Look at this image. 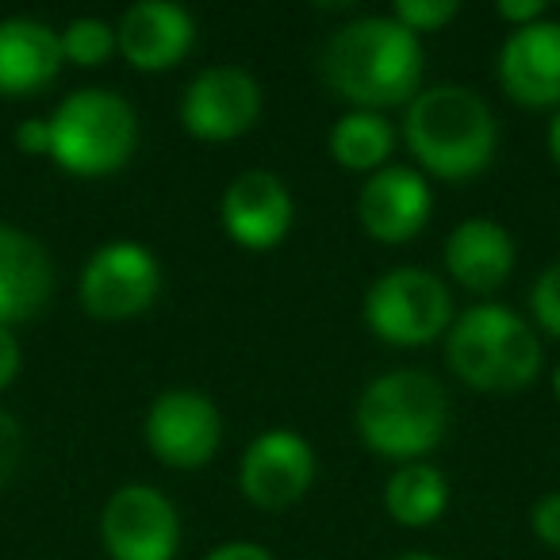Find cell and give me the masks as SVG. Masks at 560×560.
I'll return each instance as SVG.
<instances>
[{"label": "cell", "mask_w": 560, "mask_h": 560, "mask_svg": "<svg viewBox=\"0 0 560 560\" xmlns=\"http://www.w3.org/2000/svg\"><path fill=\"white\" fill-rule=\"evenodd\" d=\"M323 81L353 112L411 104L422 93V47L392 16H361L330 35L323 50Z\"/></svg>", "instance_id": "cell-1"}, {"label": "cell", "mask_w": 560, "mask_h": 560, "mask_svg": "<svg viewBox=\"0 0 560 560\" xmlns=\"http://www.w3.org/2000/svg\"><path fill=\"white\" fill-rule=\"evenodd\" d=\"M407 147L415 162L442 180H468L495 158V116L468 85L422 89L407 104Z\"/></svg>", "instance_id": "cell-2"}, {"label": "cell", "mask_w": 560, "mask_h": 560, "mask_svg": "<svg viewBox=\"0 0 560 560\" xmlns=\"http://www.w3.org/2000/svg\"><path fill=\"white\" fill-rule=\"evenodd\" d=\"M450 427V396L422 369L384 373L358 399V434L373 453L392 460L427 457Z\"/></svg>", "instance_id": "cell-3"}, {"label": "cell", "mask_w": 560, "mask_h": 560, "mask_svg": "<svg viewBox=\"0 0 560 560\" xmlns=\"http://www.w3.org/2000/svg\"><path fill=\"white\" fill-rule=\"evenodd\" d=\"M450 369L476 392H518L541 373L537 335L499 304L468 307L450 327Z\"/></svg>", "instance_id": "cell-4"}, {"label": "cell", "mask_w": 560, "mask_h": 560, "mask_svg": "<svg viewBox=\"0 0 560 560\" xmlns=\"http://www.w3.org/2000/svg\"><path fill=\"white\" fill-rule=\"evenodd\" d=\"M139 142L135 108L112 89H81L50 116V162L73 177L124 170Z\"/></svg>", "instance_id": "cell-5"}, {"label": "cell", "mask_w": 560, "mask_h": 560, "mask_svg": "<svg viewBox=\"0 0 560 560\" xmlns=\"http://www.w3.org/2000/svg\"><path fill=\"white\" fill-rule=\"evenodd\" d=\"M453 323V296L427 269H392L365 292V327L388 346H427Z\"/></svg>", "instance_id": "cell-6"}, {"label": "cell", "mask_w": 560, "mask_h": 560, "mask_svg": "<svg viewBox=\"0 0 560 560\" xmlns=\"http://www.w3.org/2000/svg\"><path fill=\"white\" fill-rule=\"evenodd\" d=\"M162 269L158 257L139 242H108L81 269L78 296L93 319L119 323L142 315L158 300Z\"/></svg>", "instance_id": "cell-7"}, {"label": "cell", "mask_w": 560, "mask_h": 560, "mask_svg": "<svg viewBox=\"0 0 560 560\" xmlns=\"http://www.w3.org/2000/svg\"><path fill=\"white\" fill-rule=\"evenodd\" d=\"M101 541L112 560H173L180 545L177 506L150 483H127L104 503Z\"/></svg>", "instance_id": "cell-8"}, {"label": "cell", "mask_w": 560, "mask_h": 560, "mask_svg": "<svg viewBox=\"0 0 560 560\" xmlns=\"http://www.w3.org/2000/svg\"><path fill=\"white\" fill-rule=\"evenodd\" d=\"M261 116V85L242 66H211L196 73L180 96V124L203 142L242 139Z\"/></svg>", "instance_id": "cell-9"}, {"label": "cell", "mask_w": 560, "mask_h": 560, "mask_svg": "<svg viewBox=\"0 0 560 560\" xmlns=\"http://www.w3.org/2000/svg\"><path fill=\"white\" fill-rule=\"evenodd\" d=\"M223 442L219 407L203 392L173 388L150 404L147 445L170 468H203Z\"/></svg>", "instance_id": "cell-10"}, {"label": "cell", "mask_w": 560, "mask_h": 560, "mask_svg": "<svg viewBox=\"0 0 560 560\" xmlns=\"http://www.w3.org/2000/svg\"><path fill=\"white\" fill-rule=\"evenodd\" d=\"M315 480V450L296 430H269L242 453L238 488L261 511H284L300 503Z\"/></svg>", "instance_id": "cell-11"}, {"label": "cell", "mask_w": 560, "mask_h": 560, "mask_svg": "<svg viewBox=\"0 0 560 560\" xmlns=\"http://www.w3.org/2000/svg\"><path fill=\"white\" fill-rule=\"evenodd\" d=\"M226 234L246 249H272L292 226V196L269 170H246L226 185L219 200Z\"/></svg>", "instance_id": "cell-12"}, {"label": "cell", "mask_w": 560, "mask_h": 560, "mask_svg": "<svg viewBox=\"0 0 560 560\" xmlns=\"http://www.w3.org/2000/svg\"><path fill=\"white\" fill-rule=\"evenodd\" d=\"M499 85L514 104L526 108H560V24L518 27L499 50Z\"/></svg>", "instance_id": "cell-13"}, {"label": "cell", "mask_w": 560, "mask_h": 560, "mask_svg": "<svg viewBox=\"0 0 560 560\" xmlns=\"http://www.w3.org/2000/svg\"><path fill=\"white\" fill-rule=\"evenodd\" d=\"M358 219L369 238L384 246H404L430 219V185L419 170L384 165L365 180L358 196Z\"/></svg>", "instance_id": "cell-14"}, {"label": "cell", "mask_w": 560, "mask_h": 560, "mask_svg": "<svg viewBox=\"0 0 560 560\" xmlns=\"http://www.w3.org/2000/svg\"><path fill=\"white\" fill-rule=\"evenodd\" d=\"M196 24L180 4L170 0H139L124 12L116 27L119 55L142 73L173 70L192 50Z\"/></svg>", "instance_id": "cell-15"}, {"label": "cell", "mask_w": 560, "mask_h": 560, "mask_svg": "<svg viewBox=\"0 0 560 560\" xmlns=\"http://www.w3.org/2000/svg\"><path fill=\"white\" fill-rule=\"evenodd\" d=\"M55 261L39 238L16 226H0V327L24 323L50 304Z\"/></svg>", "instance_id": "cell-16"}, {"label": "cell", "mask_w": 560, "mask_h": 560, "mask_svg": "<svg viewBox=\"0 0 560 560\" xmlns=\"http://www.w3.org/2000/svg\"><path fill=\"white\" fill-rule=\"evenodd\" d=\"M62 70V39L39 20H0V96H32Z\"/></svg>", "instance_id": "cell-17"}, {"label": "cell", "mask_w": 560, "mask_h": 560, "mask_svg": "<svg viewBox=\"0 0 560 560\" xmlns=\"http://www.w3.org/2000/svg\"><path fill=\"white\" fill-rule=\"evenodd\" d=\"M445 269L476 296L495 292L514 272V238L495 219H465L445 238Z\"/></svg>", "instance_id": "cell-18"}, {"label": "cell", "mask_w": 560, "mask_h": 560, "mask_svg": "<svg viewBox=\"0 0 560 560\" xmlns=\"http://www.w3.org/2000/svg\"><path fill=\"white\" fill-rule=\"evenodd\" d=\"M384 506H388L392 522L407 529H422L438 522L450 506V483L427 460H411L392 472L388 488H384Z\"/></svg>", "instance_id": "cell-19"}, {"label": "cell", "mask_w": 560, "mask_h": 560, "mask_svg": "<svg viewBox=\"0 0 560 560\" xmlns=\"http://www.w3.org/2000/svg\"><path fill=\"white\" fill-rule=\"evenodd\" d=\"M396 150V131L381 112H350L330 131V158L350 173H381Z\"/></svg>", "instance_id": "cell-20"}, {"label": "cell", "mask_w": 560, "mask_h": 560, "mask_svg": "<svg viewBox=\"0 0 560 560\" xmlns=\"http://www.w3.org/2000/svg\"><path fill=\"white\" fill-rule=\"evenodd\" d=\"M58 39H62V58H70L81 70H93V66L108 62L112 55H119L116 27L96 16H81L73 24H66V32Z\"/></svg>", "instance_id": "cell-21"}, {"label": "cell", "mask_w": 560, "mask_h": 560, "mask_svg": "<svg viewBox=\"0 0 560 560\" xmlns=\"http://www.w3.org/2000/svg\"><path fill=\"white\" fill-rule=\"evenodd\" d=\"M457 0H396L392 20L404 24L411 35H427V32H442L445 24L457 20Z\"/></svg>", "instance_id": "cell-22"}, {"label": "cell", "mask_w": 560, "mask_h": 560, "mask_svg": "<svg viewBox=\"0 0 560 560\" xmlns=\"http://www.w3.org/2000/svg\"><path fill=\"white\" fill-rule=\"evenodd\" d=\"M529 307H534V319L541 323L545 335L560 338V261L549 265V269L537 277Z\"/></svg>", "instance_id": "cell-23"}, {"label": "cell", "mask_w": 560, "mask_h": 560, "mask_svg": "<svg viewBox=\"0 0 560 560\" xmlns=\"http://www.w3.org/2000/svg\"><path fill=\"white\" fill-rule=\"evenodd\" d=\"M529 526H534L537 541H545L549 549H560V491H549V495L537 499Z\"/></svg>", "instance_id": "cell-24"}, {"label": "cell", "mask_w": 560, "mask_h": 560, "mask_svg": "<svg viewBox=\"0 0 560 560\" xmlns=\"http://www.w3.org/2000/svg\"><path fill=\"white\" fill-rule=\"evenodd\" d=\"M24 457V430L9 411H0V483L9 480Z\"/></svg>", "instance_id": "cell-25"}, {"label": "cell", "mask_w": 560, "mask_h": 560, "mask_svg": "<svg viewBox=\"0 0 560 560\" xmlns=\"http://www.w3.org/2000/svg\"><path fill=\"white\" fill-rule=\"evenodd\" d=\"M495 16L518 32V27L541 24V20H545V4H541V0H499Z\"/></svg>", "instance_id": "cell-26"}, {"label": "cell", "mask_w": 560, "mask_h": 560, "mask_svg": "<svg viewBox=\"0 0 560 560\" xmlns=\"http://www.w3.org/2000/svg\"><path fill=\"white\" fill-rule=\"evenodd\" d=\"M16 147H20V154L50 158V119H24V124L16 127Z\"/></svg>", "instance_id": "cell-27"}, {"label": "cell", "mask_w": 560, "mask_h": 560, "mask_svg": "<svg viewBox=\"0 0 560 560\" xmlns=\"http://www.w3.org/2000/svg\"><path fill=\"white\" fill-rule=\"evenodd\" d=\"M20 365H24V353H20V342L12 338L9 327H0V392L9 388L20 376Z\"/></svg>", "instance_id": "cell-28"}, {"label": "cell", "mask_w": 560, "mask_h": 560, "mask_svg": "<svg viewBox=\"0 0 560 560\" xmlns=\"http://www.w3.org/2000/svg\"><path fill=\"white\" fill-rule=\"evenodd\" d=\"M203 560H272V552L254 541H226L219 549H211Z\"/></svg>", "instance_id": "cell-29"}, {"label": "cell", "mask_w": 560, "mask_h": 560, "mask_svg": "<svg viewBox=\"0 0 560 560\" xmlns=\"http://www.w3.org/2000/svg\"><path fill=\"white\" fill-rule=\"evenodd\" d=\"M545 142H549V158L560 165V112H557V116H552V124H549V139H545Z\"/></svg>", "instance_id": "cell-30"}, {"label": "cell", "mask_w": 560, "mask_h": 560, "mask_svg": "<svg viewBox=\"0 0 560 560\" xmlns=\"http://www.w3.org/2000/svg\"><path fill=\"white\" fill-rule=\"evenodd\" d=\"M552 392H557V399H560V365L552 369Z\"/></svg>", "instance_id": "cell-31"}, {"label": "cell", "mask_w": 560, "mask_h": 560, "mask_svg": "<svg viewBox=\"0 0 560 560\" xmlns=\"http://www.w3.org/2000/svg\"><path fill=\"white\" fill-rule=\"evenodd\" d=\"M404 560H430V557H404Z\"/></svg>", "instance_id": "cell-32"}]
</instances>
